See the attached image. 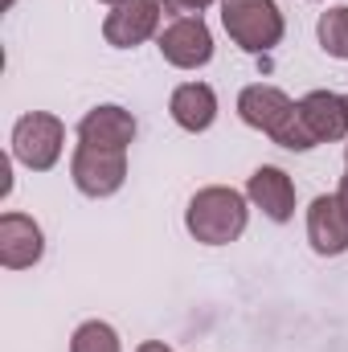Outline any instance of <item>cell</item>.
Returning <instances> with one entry per match:
<instances>
[{
    "label": "cell",
    "instance_id": "6da1fadb",
    "mask_svg": "<svg viewBox=\"0 0 348 352\" xmlns=\"http://www.w3.org/2000/svg\"><path fill=\"white\" fill-rule=\"evenodd\" d=\"M246 226H250V197L230 184L197 188L184 209V230L201 246H230L246 234Z\"/></svg>",
    "mask_w": 348,
    "mask_h": 352
},
{
    "label": "cell",
    "instance_id": "7a4b0ae2",
    "mask_svg": "<svg viewBox=\"0 0 348 352\" xmlns=\"http://www.w3.org/2000/svg\"><path fill=\"white\" fill-rule=\"evenodd\" d=\"M221 25L242 54H270L287 33L279 0H221Z\"/></svg>",
    "mask_w": 348,
    "mask_h": 352
},
{
    "label": "cell",
    "instance_id": "3957f363",
    "mask_svg": "<svg viewBox=\"0 0 348 352\" xmlns=\"http://www.w3.org/2000/svg\"><path fill=\"white\" fill-rule=\"evenodd\" d=\"M12 160L29 173H50L66 148V123L50 111H29L12 123Z\"/></svg>",
    "mask_w": 348,
    "mask_h": 352
},
{
    "label": "cell",
    "instance_id": "277c9868",
    "mask_svg": "<svg viewBox=\"0 0 348 352\" xmlns=\"http://www.w3.org/2000/svg\"><path fill=\"white\" fill-rule=\"evenodd\" d=\"M70 180H74V188L83 197H90V201L115 197L123 188V180H127V152L78 144L74 156H70Z\"/></svg>",
    "mask_w": 348,
    "mask_h": 352
},
{
    "label": "cell",
    "instance_id": "5b68a950",
    "mask_svg": "<svg viewBox=\"0 0 348 352\" xmlns=\"http://www.w3.org/2000/svg\"><path fill=\"white\" fill-rule=\"evenodd\" d=\"M156 45H160V58L176 70H201L213 62V33L201 16H176L173 25L160 29Z\"/></svg>",
    "mask_w": 348,
    "mask_h": 352
},
{
    "label": "cell",
    "instance_id": "8992f818",
    "mask_svg": "<svg viewBox=\"0 0 348 352\" xmlns=\"http://www.w3.org/2000/svg\"><path fill=\"white\" fill-rule=\"evenodd\" d=\"M160 21H164L160 0H127V4H119V8L107 12L102 37L115 50H135V45L160 37Z\"/></svg>",
    "mask_w": 348,
    "mask_h": 352
},
{
    "label": "cell",
    "instance_id": "52a82bcc",
    "mask_svg": "<svg viewBox=\"0 0 348 352\" xmlns=\"http://www.w3.org/2000/svg\"><path fill=\"white\" fill-rule=\"evenodd\" d=\"M135 131H140L135 115L119 102H102V107H94L78 119V144H90V148L127 152L135 144Z\"/></svg>",
    "mask_w": 348,
    "mask_h": 352
},
{
    "label": "cell",
    "instance_id": "ba28073f",
    "mask_svg": "<svg viewBox=\"0 0 348 352\" xmlns=\"http://www.w3.org/2000/svg\"><path fill=\"white\" fill-rule=\"evenodd\" d=\"M45 254V234L29 213H0V266L4 270H29Z\"/></svg>",
    "mask_w": 348,
    "mask_h": 352
},
{
    "label": "cell",
    "instance_id": "9c48e42d",
    "mask_svg": "<svg viewBox=\"0 0 348 352\" xmlns=\"http://www.w3.org/2000/svg\"><path fill=\"white\" fill-rule=\"evenodd\" d=\"M307 242L320 258H340L348 250V213L336 197L320 192L307 205Z\"/></svg>",
    "mask_w": 348,
    "mask_h": 352
},
{
    "label": "cell",
    "instance_id": "30bf717a",
    "mask_svg": "<svg viewBox=\"0 0 348 352\" xmlns=\"http://www.w3.org/2000/svg\"><path fill=\"white\" fill-rule=\"evenodd\" d=\"M299 115L316 144H340L348 140V94L336 90H312L299 98Z\"/></svg>",
    "mask_w": 348,
    "mask_h": 352
},
{
    "label": "cell",
    "instance_id": "8fae6325",
    "mask_svg": "<svg viewBox=\"0 0 348 352\" xmlns=\"http://www.w3.org/2000/svg\"><path fill=\"white\" fill-rule=\"evenodd\" d=\"M246 197H250V205L262 209L270 221H291L295 217V180L283 173V168H274V164H262L250 173L246 180Z\"/></svg>",
    "mask_w": 348,
    "mask_h": 352
},
{
    "label": "cell",
    "instance_id": "7c38bea8",
    "mask_svg": "<svg viewBox=\"0 0 348 352\" xmlns=\"http://www.w3.org/2000/svg\"><path fill=\"white\" fill-rule=\"evenodd\" d=\"M291 107H295V98H291L287 90L270 87V82H254V87H246L238 94V119H242L246 127L262 131V135H270V131L287 119Z\"/></svg>",
    "mask_w": 348,
    "mask_h": 352
},
{
    "label": "cell",
    "instance_id": "4fadbf2b",
    "mask_svg": "<svg viewBox=\"0 0 348 352\" xmlns=\"http://www.w3.org/2000/svg\"><path fill=\"white\" fill-rule=\"evenodd\" d=\"M168 115H173V123L180 131L201 135L217 119V94H213L209 82H180L168 98Z\"/></svg>",
    "mask_w": 348,
    "mask_h": 352
},
{
    "label": "cell",
    "instance_id": "5bb4252c",
    "mask_svg": "<svg viewBox=\"0 0 348 352\" xmlns=\"http://www.w3.org/2000/svg\"><path fill=\"white\" fill-rule=\"evenodd\" d=\"M316 37H320V50L328 58H348V4H336L320 16Z\"/></svg>",
    "mask_w": 348,
    "mask_h": 352
},
{
    "label": "cell",
    "instance_id": "9a60e30c",
    "mask_svg": "<svg viewBox=\"0 0 348 352\" xmlns=\"http://www.w3.org/2000/svg\"><path fill=\"white\" fill-rule=\"evenodd\" d=\"M70 352H123V344H119V332L107 320H87V324L74 328Z\"/></svg>",
    "mask_w": 348,
    "mask_h": 352
},
{
    "label": "cell",
    "instance_id": "2e32d148",
    "mask_svg": "<svg viewBox=\"0 0 348 352\" xmlns=\"http://www.w3.org/2000/svg\"><path fill=\"white\" fill-rule=\"evenodd\" d=\"M270 140L279 144V148H287V152H312L316 148V140H312V131H307V123H303V115H299V102L287 111V119L270 131Z\"/></svg>",
    "mask_w": 348,
    "mask_h": 352
},
{
    "label": "cell",
    "instance_id": "e0dca14e",
    "mask_svg": "<svg viewBox=\"0 0 348 352\" xmlns=\"http://www.w3.org/2000/svg\"><path fill=\"white\" fill-rule=\"evenodd\" d=\"M209 4H221V0H160V8L173 16H201Z\"/></svg>",
    "mask_w": 348,
    "mask_h": 352
},
{
    "label": "cell",
    "instance_id": "ac0fdd59",
    "mask_svg": "<svg viewBox=\"0 0 348 352\" xmlns=\"http://www.w3.org/2000/svg\"><path fill=\"white\" fill-rule=\"evenodd\" d=\"M135 352H173V349H168L164 340H144V344H140Z\"/></svg>",
    "mask_w": 348,
    "mask_h": 352
},
{
    "label": "cell",
    "instance_id": "d6986e66",
    "mask_svg": "<svg viewBox=\"0 0 348 352\" xmlns=\"http://www.w3.org/2000/svg\"><path fill=\"white\" fill-rule=\"evenodd\" d=\"M336 201H340V209L348 213V173L340 176V188H336Z\"/></svg>",
    "mask_w": 348,
    "mask_h": 352
},
{
    "label": "cell",
    "instance_id": "ffe728a7",
    "mask_svg": "<svg viewBox=\"0 0 348 352\" xmlns=\"http://www.w3.org/2000/svg\"><path fill=\"white\" fill-rule=\"evenodd\" d=\"M98 4H111V8H119V4H127V0H98Z\"/></svg>",
    "mask_w": 348,
    "mask_h": 352
},
{
    "label": "cell",
    "instance_id": "44dd1931",
    "mask_svg": "<svg viewBox=\"0 0 348 352\" xmlns=\"http://www.w3.org/2000/svg\"><path fill=\"white\" fill-rule=\"evenodd\" d=\"M4 8H12V0H4Z\"/></svg>",
    "mask_w": 348,
    "mask_h": 352
},
{
    "label": "cell",
    "instance_id": "7402d4cb",
    "mask_svg": "<svg viewBox=\"0 0 348 352\" xmlns=\"http://www.w3.org/2000/svg\"><path fill=\"white\" fill-rule=\"evenodd\" d=\"M345 164H348V148H345Z\"/></svg>",
    "mask_w": 348,
    "mask_h": 352
}]
</instances>
